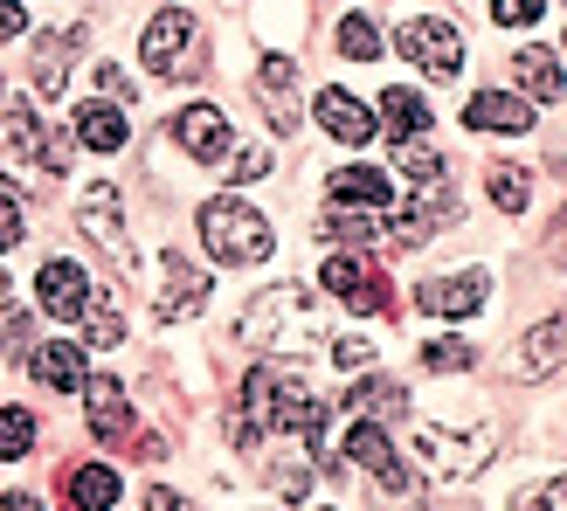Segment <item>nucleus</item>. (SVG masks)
<instances>
[{
  "label": "nucleus",
  "mask_w": 567,
  "mask_h": 511,
  "mask_svg": "<svg viewBox=\"0 0 567 511\" xmlns=\"http://www.w3.org/2000/svg\"><path fill=\"white\" fill-rule=\"evenodd\" d=\"M236 332H243V346H264V353H311L326 338V319L305 283H277V291H264L243 311Z\"/></svg>",
  "instance_id": "f257e3e1"
},
{
  "label": "nucleus",
  "mask_w": 567,
  "mask_h": 511,
  "mask_svg": "<svg viewBox=\"0 0 567 511\" xmlns=\"http://www.w3.org/2000/svg\"><path fill=\"white\" fill-rule=\"evenodd\" d=\"M498 429L485 415H464V421H415V457L436 484H471L477 470L492 463Z\"/></svg>",
  "instance_id": "f03ea898"
},
{
  "label": "nucleus",
  "mask_w": 567,
  "mask_h": 511,
  "mask_svg": "<svg viewBox=\"0 0 567 511\" xmlns=\"http://www.w3.org/2000/svg\"><path fill=\"white\" fill-rule=\"evenodd\" d=\"M63 166H70V138H55L28 104L0 111V174L21 194H35V180H63Z\"/></svg>",
  "instance_id": "7ed1b4c3"
},
{
  "label": "nucleus",
  "mask_w": 567,
  "mask_h": 511,
  "mask_svg": "<svg viewBox=\"0 0 567 511\" xmlns=\"http://www.w3.org/2000/svg\"><path fill=\"white\" fill-rule=\"evenodd\" d=\"M243 415L264 421V429H291V436L326 449V408L311 401L291 374H277V366H249L243 374Z\"/></svg>",
  "instance_id": "20e7f679"
},
{
  "label": "nucleus",
  "mask_w": 567,
  "mask_h": 511,
  "mask_svg": "<svg viewBox=\"0 0 567 511\" xmlns=\"http://www.w3.org/2000/svg\"><path fill=\"white\" fill-rule=\"evenodd\" d=\"M202 242H208V255L215 263H264V255L277 249V236H270V221L243 201V194H221V201H208L202 208Z\"/></svg>",
  "instance_id": "39448f33"
},
{
  "label": "nucleus",
  "mask_w": 567,
  "mask_h": 511,
  "mask_svg": "<svg viewBox=\"0 0 567 511\" xmlns=\"http://www.w3.org/2000/svg\"><path fill=\"white\" fill-rule=\"evenodd\" d=\"M208 298H215V277H208V263H187L181 249H166V255H159L153 319H159V325H181V319H194V311H208Z\"/></svg>",
  "instance_id": "423d86ee"
},
{
  "label": "nucleus",
  "mask_w": 567,
  "mask_h": 511,
  "mask_svg": "<svg viewBox=\"0 0 567 511\" xmlns=\"http://www.w3.org/2000/svg\"><path fill=\"white\" fill-rule=\"evenodd\" d=\"M138 55H146L153 83H187L194 76V14L187 8L153 14V28L138 35Z\"/></svg>",
  "instance_id": "0eeeda50"
},
{
  "label": "nucleus",
  "mask_w": 567,
  "mask_h": 511,
  "mask_svg": "<svg viewBox=\"0 0 567 511\" xmlns=\"http://www.w3.org/2000/svg\"><path fill=\"white\" fill-rule=\"evenodd\" d=\"M76 229L91 236L125 277H138V249H132V229H125V208H118V187H111V180H97V187L76 201Z\"/></svg>",
  "instance_id": "6e6552de"
},
{
  "label": "nucleus",
  "mask_w": 567,
  "mask_h": 511,
  "mask_svg": "<svg viewBox=\"0 0 567 511\" xmlns=\"http://www.w3.org/2000/svg\"><path fill=\"white\" fill-rule=\"evenodd\" d=\"M450 221H457V194H450L443 180H430L409 208H388V249H415V242L443 236Z\"/></svg>",
  "instance_id": "1a4fd4ad"
},
{
  "label": "nucleus",
  "mask_w": 567,
  "mask_h": 511,
  "mask_svg": "<svg viewBox=\"0 0 567 511\" xmlns=\"http://www.w3.org/2000/svg\"><path fill=\"white\" fill-rule=\"evenodd\" d=\"M402 55H409L415 70H430L436 83L464 70V42H457V28H450V21H436V14L402 21Z\"/></svg>",
  "instance_id": "9d476101"
},
{
  "label": "nucleus",
  "mask_w": 567,
  "mask_h": 511,
  "mask_svg": "<svg viewBox=\"0 0 567 511\" xmlns=\"http://www.w3.org/2000/svg\"><path fill=\"white\" fill-rule=\"evenodd\" d=\"M485 298H492V277L485 270H464V277H422V291H415V304L430 311V319H477L485 311Z\"/></svg>",
  "instance_id": "9b49d317"
},
{
  "label": "nucleus",
  "mask_w": 567,
  "mask_h": 511,
  "mask_svg": "<svg viewBox=\"0 0 567 511\" xmlns=\"http://www.w3.org/2000/svg\"><path fill=\"white\" fill-rule=\"evenodd\" d=\"M347 463H360V470L374 477L381 491H394V498H409V491H415V477L402 470V457H394V442L381 436V421H360V429L347 436Z\"/></svg>",
  "instance_id": "f8f14e48"
},
{
  "label": "nucleus",
  "mask_w": 567,
  "mask_h": 511,
  "mask_svg": "<svg viewBox=\"0 0 567 511\" xmlns=\"http://www.w3.org/2000/svg\"><path fill=\"white\" fill-rule=\"evenodd\" d=\"M174 138H181L187 159H208L215 166V159H229V138L236 132H229V118H221L215 104H187L181 118H174Z\"/></svg>",
  "instance_id": "ddd939ff"
},
{
  "label": "nucleus",
  "mask_w": 567,
  "mask_h": 511,
  "mask_svg": "<svg viewBox=\"0 0 567 511\" xmlns=\"http://www.w3.org/2000/svg\"><path fill=\"white\" fill-rule=\"evenodd\" d=\"M319 125H326V138H339V146H367V138H374V111H367L353 91H339V83H326L319 91Z\"/></svg>",
  "instance_id": "4468645a"
},
{
  "label": "nucleus",
  "mask_w": 567,
  "mask_h": 511,
  "mask_svg": "<svg viewBox=\"0 0 567 511\" xmlns=\"http://www.w3.org/2000/svg\"><path fill=\"white\" fill-rule=\"evenodd\" d=\"M326 291L347 298L353 311H388V283H381V270H367L360 255H326Z\"/></svg>",
  "instance_id": "2eb2a0df"
},
{
  "label": "nucleus",
  "mask_w": 567,
  "mask_h": 511,
  "mask_svg": "<svg viewBox=\"0 0 567 511\" xmlns=\"http://www.w3.org/2000/svg\"><path fill=\"white\" fill-rule=\"evenodd\" d=\"M257 104L270 111L277 132L298 125V70H291V55H264L257 63Z\"/></svg>",
  "instance_id": "dca6fc26"
},
{
  "label": "nucleus",
  "mask_w": 567,
  "mask_h": 511,
  "mask_svg": "<svg viewBox=\"0 0 567 511\" xmlns=\"http://www.w3.org/2000/svg\"><path fill=\"white\" fill-rule=\"evenodd\" d=\"M35 298L49 319H83V304H91V277L76 263H42L35 270Z\"/></svg>",
  "instance_id": "f3484780"
},
{
  "label": "nucleus",
  "mask_w": 567,
  "mask_h": 511,
  "mask_svg": "<svg viewBox=\"0 0 567 511\" xmlns=\"http://www.w3.org/2000/svg\"><path fill=\"white\" fill-rule=\"evenodd\" d=\"M464 125H471V132H505V138H519V132H533V104H526V97H505V91H477V97L464 104Z\"/></svg>",
  "instance_id": "a211bd4d"
},
{
  "label": "nucleus",
  "mask_w": 567,
  "mask_h": 511,
  "mask_svg": "<svg viewBox=\"0 0 567 511\" xmlns=\"http://www.w3.org/2000/svg\"><path fill=\"white\" fill-rule=\"evenodd\" d=\"M560 359H567V325L547 319V325H533L519 338V353H513V380H540V374H560Z\"/></svg>",
  "instance_id": "6ab92c4d"
},
{
  "label": "nucleus",
  "mask_w": 567,
  "mask_h": 511,
  "mask_svg": "<svg viewBox=\"0 0 567 511\" xmlns=\"http://www.w3.org/2000/svg\"><path fill=\"white\" fill-rule=\"evenodd\" d=\"M28 374H35L42 387H55V394H83V380H91V366H83V346H70V338H49V346H35V359H28Z\"/></svg>",
  "instance_id": "aec40b11"
},
{
  "label": "nucleus",
  "mask_w": 567,
  "mask_h": 511,
  "mask_svg": "<svg viewBox=\"0 0 567 511\" xmlns=\"http://www.w3.org/2000/svg\"><path fill=\"white\" fill-rule=\"evenodd\" d=\"M332 208H367V215H381L394 208V187L381 166H339L332 174Z\"/></svg>",
  "instance_id": "412c9836"
},
{
  "label": "nucleus",
  "mask_w": 567,
  "mask_h": 511,
  "mask_svg": "<svg viewBox=\"0 0 567 511\" xmlns=\"http://www.w3.org/2000/svg\"><path fill=\"white\" fill-rule=\"evenodd\" d=\"M83 401H91V429H97V442H118L125 429H132V408H125V387L118 380H83Z\"/></svg>",
  "instance_id": "4be33fe9"
},
{
  "label": "nucleus",
  "mask_w": 567,
  "mask_h": 511,
  "mask_svg": "<svg viewBox=\"0 0 567 511\" xmlns=\"http://www.w3.org/2000/svg\"><path fill=\"white\" fill-rule=\"evenodd\" d=\"M70 132H76V146H91V153H125V138H132L118 104H83Z\"/></svg>",
  "instance_id": "5701e85b"
},
{
  "label": "nucleus",
  "mask_w": 567,
  "mask_h": 511,
  "mask_svg": "<svg viewBox=\"0 0 567 511\" xmlns=\"http://www.w3.org/2000/svg\"><path fill=\"white\" fill-rule=\"evenodd\" d=\"M513 76H519V91L540 97V104H560V91H567L554 49H519V55H513Z\"/></svg>",
  "instance_id": "b1692460"
},
{
  "label": "nucleus",
  "mask_w": 567,
  "mask_h": 511,
  "mask_svg": "<svg viewBox=\"0 0 567 511\" xmlns=\"http://www.w3.org/2000/svg\"><path fill=\"white\" fill-rule=\"evenodd\" d=\"M70 49H76V28H70V35H42L35 42V97L49 104V97H63V70H70Z\"/></svg>",
  "instance_id": "393cba45"
},
{
  "label": "nucleus",
  "mask_w": 567,
  "mask_h": 511,
  "mask_svg": "<svg viewBox=\"0 0 567 511\" xmlns=\"http://www.w3.org/2000/svg\"><path fill=\"white\" fill-rule=\"evenodd\" d=\"M347 408H353L360 421H381V415H402V408H409V387H402V380H388V374H381V380H360V387L347 394Z\"/></svg>",
  "instance_id": "a878e982"
},
{
  "label": "nucleus",
  "mask_w": 567,
  "mask_h": 511,
  "mask_svg": "<svg viewBox=\"0 0 567 511\" xmlns=\"http://www.w3.org/2000/svg\"><path fill=\"white\" fill-rule=\"evenodd\" d=\"M70 504L76 511H111V504H118V470H111V463H83L70 477Z\"/></svg>",
  "instance_id": "bb28decb"
},
{
  "label": "nucleus",
  "mask_w": 567,
  "mask_h": 511,
  "mask_svg": "<svg viewBox=\"0 0 567 511\" xmlns=\"http://www.w3.org/2000/svg\"><path fill=\"white\" fill-rule=\"evenodd\" d=\"M381 132H388V138L430 132V104H422L415 91H381Z\"/></svg>",
  "instance_id": "cd10ccee"
},
{
  "label": "nucleus",
  "mask_w": 567,
  "mask_h": 511,
  "mask_svg": "<svg viewBox=\"0 0 567 511\" xmlns=\"http://www.w3.org/2000/svg\"><path fill=\"white\" fill-rule=\"evenodd\" d=\"M485 187H492V201L505 215H526V201H533V174H526V166H492Z\"/></svg>",
  "instance_id": "c85d7f7f"
},
{
  "label": "nucleus",
  "mask_w": 567,
  "mask_h": 511,
  "mask_svg": "<svg viewBox=\"0 0 567 511\" xmlns=\"http://www.w3.org/2000/svg\"><path fill=\"white\" fill-rule=\"evenodd\" d=\"M35 449V415L28 408H0V463H21Z\"/></svg>",
  "instance_id": "c756f323"
},
{
  "label": "nucleus",
  "mask_w": 567,
  "mask_h": 511,
  "mask_svg": "<svg viewBox=\"0 0 567 511\" xmlns=\"http://www.w3.org/2000/svg\"><path fill=\"white\" fill-rule=\"evenodd\" d=\"M83 338H91V346H118L125 338V319H118V304L104 291H97V304H83Z\"/></svg>",
  "instance_id": "7c9ffc66"
},
{
  "label": "nucleus",
  "mask_w": 567,
  "mask_h": 511,
  "mask_svg": "<svg viewBox=\"0 0 567 511\" xmlns=\"http://www.w3.org/2000/svg\"><path fill=\"white\" fill-rule=\"evenodd\" d=\"M339 49H347L353 63H374V55H381L388 42H381V28L367 21V14H347V21H339Z\"/></svg>",
  "instance_id": "2f4dec72"
},
{
  "label": "nucleus",
  "mask_w": 567,
  "mask_h": 511,
  "mask_svg": "<svg viewBox=\"0 0 567 511\" xmlns=\"http://www.w3.org/2000/svg\"><path fill=\"white\" fill-rule=\"evenodd\" d=\"M394 146H402V174H409L415 187L443 180V159H436V146H422V138H394Z\"/></svg>",
  "instance_id": "473e14b6"
},
{
  "label": "nucleus",
  "mask_w": 567,
  "mask_h": 511,
  "mask_svg": "<svg viewBox=\"0 0 567 511\" xmlns=\"http://www.w3.org/2000/svg\"><path fill=\"white\" fill-rule=\"evenodd\" d=\"M477 353L464 346V338H430V346H422V366H430V374H464Z\"/></svg>",
  "instance_id": "72a5a7b5"
},
{
  "label": "nucleus",
  "mask_w": 567,
  "mask_h": 511,
  "mask_svg": "<svg viewBox=\"0 0 567 511\" xmlns=\"http://www.w3.org/2000/svg\"><path fill=\"white\" fill-rule=\"evenodd\" d=\"M326 236H339V242H374V215H367V208H332L326 215Z\"/></svg>",
  "instance_id": "f704fd0d"
},
{
  "label": "nucleus",
  "mask_w": 567,
  "mask_h": 511,
  "mask_svg": "<svg viewBox=\"0 0 567 511\" xmlns=\"http://www.w3.org/2000/svg\"><path fill=\"white\" fill-rule=\"evenodd\" d=\"M270 484H277V498H305V491H311L305 457H270Z\"/></svg>",
  "instance_id": "c9c22d12"
},
{
  "label": "nucleus",
  "mask_w": 567,
  "mask_h": 511,
  "mask_svg": "<svg viewBox=\"0 0 567 511\" xmlns=\"http://www.w3.org/2000/svg\"><path fill=\"white\" fill-rule=\"evenodd\" d=\"M513 511H567V477H554V484H540V491H519Z\"/></svg>",
  "instance_id": "e433bc0d"
},
{
  "label": "nucleus",
  "mask_w": 567,
  "mask_h": 511,
  "mask_svg": "<svg viewBox=\"0 0 567 511\" xmlns=\"http://www.w3.org/2000/svg\"><path fill=\"white\" fill-rule=\"evenodd\" d=\"M277 166V153L270 146H249V153H236V187H249V180H264Z\"/></svg>",
  "instance_id": "4c0bfd02"
},
{
  "label": "nucleus",
  "mask_w": 567,
  "mask_h": 511,
  "mask_svg": "<svg viewBox=\"0 0 567 511\" xmlns=\"http://www.w3.org/2000/svg\"><path fill=\"white\" fill-rule=\"evenodd\" d=\"M492 21L498 28H526V21H540V0H492Z\"/></svg>",
  "instance_id": "58836bf2"
},
{
  "label": "nucleus",
  "mask_w": 567,
  "mask_h": 511,
  "mask_svg": "<svg viewBox=\"0 0 567 511\" xmlns=\"http://www.w3.org/2000/svg\"><path fill=\"white\" fill-rule=\"evenodd\" d=\"M97 91H104L111 104H125V97H132V76H125L118 63H97Z\"/></svg>",
  "instance_id": "ea45409f"
},
{
  "label": "nucleus",
  "mask_w": 567,
  "mask_h": 511,
  "mask_svg": "<svg viewBox=\"0 0 567 511\" xmlns=\"http://www.w3.org/2000/svg\"><path fill=\"white\" fill-rule=\"evenodd\" d=\"M21 338H28V319L0 304V353H21Z\"/></svg>",
  "instance_id": "a19ab883"
},
{
  "label": "nucleus",
  "mask_w": 567,
  "mask_h": 511,
  "mask_svg": "<svg viewBox=\"0 0 567 511\" xmlns=\"http://www.w3.org/2000/svg\"><path fill=\"white\" fill-rule=\"evenodd\" d=\"M14 242H21V201L0 194V249H14Z\"/></svg>",
  "instance_id": "79ce46f5"
},
{
  "label": "nucleus",
  "mask_w": 567,
  "mask_h": 511,
  "mask_svg": "<svg viewBox=\"0 0 567 511\" xmlns=\"http://www.w3.org/2000/svg\"><path fill=\"white\" fill-rule=\"evenodd\" d=\"M332 359L347 366V374H360V366L374 359V346H367V338H339V346H332Z\"/></svg>",
  "instance_id": "37998d69"
},
{
  "label": "nucleus",
  "mask_w": 567,
  "mask_h": 511,
  "mask_svg": "<svg viewBox=\"0 0 567 511\" xmlns=\"http://www.w3.org/2000/svg\"><path fill=\"white\" fill-rule=\"evenodd\" d=\"M146 511H187V498L166 491V484H146Z\"/></svg>",
  "instance_id": "c03bdc74"
},
{
  "label": "nucleus",
  "mask_w": 567,
  "mask_h": 511,
  "mask_svg": "<svg viewBox=\"0 0 567 511\" xmlns=\"http://www.w3.org/2000/svg\"><path fill=\"white\" fill-rule=\"evenodd\" d=\"M28 14H21V0H0V35H21Z\"/></svg>",
  "instance_id": "a18cd8bd"
},
{
  "label": "nucleus",
  "mask_w": 567,
  "mask_h": 511,
  "mask_svg": "<svg viewBox=\"0 0 567 511\" xmlns=\"http://www.w3.org/2000/svg\"><path fill=\"white\" fill-rule=\"evenodd\" d=\"M547 255H554V263H567V208H560V221H554V236H547Z\"/></svg>",
  "instance_id": "49530a36"
},
{
  "label": "nucleus",
  "mask_w": 567,
  "mask_h": 511,
  "mask_svg": "<svg viewBox=\"0 0 567 511\" xmlns=\"http://www.w3.org/2000/svg\"><path fill=\"white\" fill-rule=\"evenodd\" d=\"M8 511H42V498H28V491H14V498H8Z\"/></svg>",
  "instance_id": "de8ad7c7"
},
{
  "label": "nucleus",
  "mask_w": 567,
  "mask_h": 511,
  "mask_svg": "<svg viewBox=\"0 0 567 511\" xmlns=\"http://www.w3.org/2000/svg\"><path fill=\"white\" fill-rule=\"evenodd\" d=\"M0 304H8V270H0Z\"/></svg>",
  "instance_id": "09e8293b"
}]
</instances>
